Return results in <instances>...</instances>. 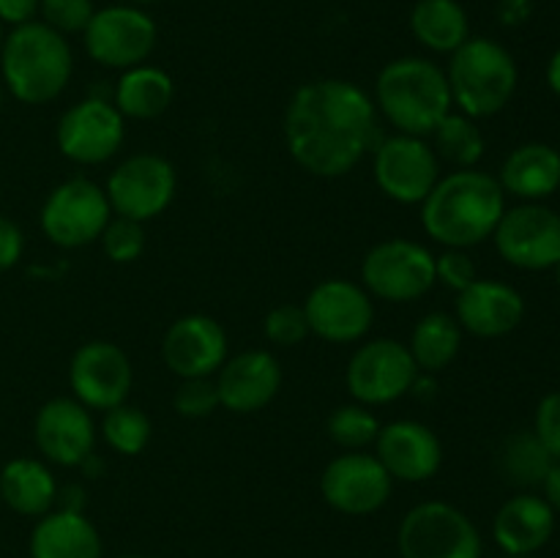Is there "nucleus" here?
Instances as JSON below:
<instances>
[{
    "mask_svg": "<svg viewBox=\"0 0 560 558\" xmlns=\"http://www.w3.org/2000/svg\"><path fill=\"white\" fill-rule=\"evenodd\" d=\"M173 96V77L164 69H159V66L140 63L135 69H126L120 80L115 82L113 104L124 118L151 120L167 113Z\"/></svg>",
    "mask_w": 560,
    "mask_h": 558,
    "instance_id": "27",
    "label": "nucleus"
},
{
    "mask_svg": "<svg viewBox=\"0 0 560 558\" xmlns=\"http://www.w3.org/2000/svg\"><path fill=\"white\" fill-rule=\"evenodd\" d=\"M506 211V191L485 170H454L441 175L421 200V228L446 249H470L492 239Z\"/></svg>",
    "mask_w": 560,
    "mask_h": 558,
    "instance_id": "2",
    "label": "nucleus"
},
{
    "mask_svg": "<svg viewBox=\"0 0 560 558\" xmlns=\"http://www.w3.org/2000/svg\"><path fill=\"white\" fill-rule=\"evenodd\" d=\"M162 359L180 381L213 377L228 361V334L211 315H184L164 334Z\"/></svg>",
    "mask_w": 560,
    "mask_h": 558,
    "instance_id": "19",
    "label": "nucleus"
},
{
    "mask_svg": "<svg viewBox=\"0 0 560 558\" xmlns=\"http://www.w3.org/2000/svg\"><path fill=\"white\" fill-rule=\"evenodd\" d=\"M22 249H25V235L11 219L0 217V271H9L20 263Z\"/></svg>",
    "mask_w": 560,
    "mask_h": 558,
    "instance_id": "40",
    "label": "nucleus"
},
{
    "mask_svg": "<svg viewBox=\"0 0 560 558\" xmlns=\"http://www.w3.org/2000/svg\"><path fill=\"white\" fill-rule=\"evenodd\" d=\"M82 38L98 66L126 71L151 58L159 31L156 22L137 5H107L91 16Z\"/></svg>",
    "mask_w": 560,
    "mask_h": 558,
    "instance_id": "12",
    "label": "nucleus"
},
{
    "mask_svg": "<svg viewBox=\"0 0 560 558\" xmlns=\"http://www.w3.org/2000/svg\"><path fill=\"white\" fill-rule=\"evenodd\" d=\"M113 219L107 195L91 178H69L55 186L42 208V230L55 246L80 249L102 239Z\"/></svg>",
    "mask_w": 560,
    "mask_h": 558,
    "instance_id": "8",
    "label": "nucleus"
},
{
    "mask_svg": "<svg viewBox=\"0 0 560 558\" xmlns=\"http://www.w3.org/2000/svg\"><path fill=\"white\" fill-rule=\"evenodd\" d=\"M372 173L375 184L388 200L402 206H421L432 186L441 178V159L424 137L392 135L377 142Z\"/></svg>",
    "mask_w": 560,
    "mask_h": 558,
    "instance_id": "11",
    "label": "nucleus"
},
{
    "mask_svg": "<svg viewBox=\"0 0 560 558\" xmlns=\"http://www.w3.org/2000/svg\"><path fill=\"white\" fill-rule=\"evenodd\" d=\"M459 348H463V328H459L457 317L448 315V312H430V315L421 317L410 334L408 345L416 367L424 375L446 370L457 359Z\"/></svg>",
    "mask_w": 560,
    "mask_h": 558,
    "instance_id": "29",
    "label": "nucleus"
},
{
    "mask_svg": "<svg viewBox=\"0 0 560 558\" xmlns=\"http://www.w3.org/2000/svg\"><path fill=\"white\" fill-rule=\"evenodd\" d=\"M102 435L113 452L135 457L151 441V419L135 405L120 403L115 408L104 410Z\"/></svg>",
    "mask_w": 560,
    "mask_h": 558,
    "instance_id": "32",
    "label": "nucleus"
},
{
    "mask_svg": "<svg viewBox=\"0 0 560 558\" xmlns=\"http://www.w3.org/2000/svg\"><path fill=\"white\" fill-rule=\"evenodd\" d=\"M301 306L310 323V334L331 345L359 342L375 321L372 295L366 293L364 284L350 279H326L315 284Z\"/></svg>",
    "mask_w": 560,
    "mask_h": 558,
    "instance_id": "15",
    "label": "nucleus"
},
{
    "mask_svg": "<svg viewBox=\"0 0 560 558\" xmlns=\"http://www.w3.org/2000/svg\"><path fill=\"white\" fill-rule=\"evenodd\" d=\"M556 457L547 452L534 430H520L503 441L498 454V468L506 476V481L517 487H541L547 470L552 468Z\"/></svg>",
    "mask_w": 560,
    "mask_h": 558,
    "instance_id": "30",
    "label": "nucleus"
},
{
    "mask_svg": "<svg viewBox=\"0 0 560 558\" xmlns=\"http://www.w3.org/2000/svg\"><path fill=\"white\" fill-rule=\"evenodd\" d=\"M361 282L366 293L392 304L424 299L438 282L435 255L419 241H381L361 263Z\"/></svg>",
    "mask_w": 560,
    "mask_h": 558,
    "instance_id": "7",
    "label": "nucleus"
},
{
    "mask_svg": "<svg viewBox=\"0 0 560 558\" xmlns=\"http://www.w3.org/2000/svg\"><path fill=\"white\" fill-rule=\"evenodd\" d=\"M375 140V102L355 82H306L284 109V142L290 156L317 178L350 173Z\"/></svg>",
    "mask_w": 560,
    "mask_h": 558,
    "instance_id": "1",
    "label": "nucleus"
},
{
    "mask_svg": "<svg viewBox=\"0 0 560 558\" xmlns=\"http://www.w3.org/2000/svg\"><path fill=\"white\" fill-rule=\"evenodd\" d=\"M485 135L474 118L463 113H448L432 131V151L438 159L457 170H470L485 156Z\"/></svg>",
    "mask_w": 560,
    "mask_h": 558,
    "instance_id": "31",
    "label": "nucleus"
},
{
    "mask_svg": "<svg viewBox=\"0 0 560 558\" xmlns=\"http://www.w3.org/2000/svg\"><path fill=\"white\" fill-rule=\"evenodd\" d=\"M547 85H550V91L556 96H560V49L552 55L550 63H547Z\"/></svg>",
    "mask_w": 560,
    "mask_h": 558,
    "instance_id": "43",
    "label": "nucleus"
},
{
    "mask_svg": "<svg viewBox=\"0 0 560 558\" xmlns=\"http://www.w3.org/2000/svg\"><path fill=\"white\" fill-rule=\"evenodd\" d=\"M419 367L410 356L408 345L399 339H372L361 345L345 370V383L355 403L375 408V405L397 403L410 394Z\"/></svg>",
    "mask_w": 560,
    "mask_h": 558,
    "instance_id": "10",
    "label": "nucleus"
},
{
    "mask_svg": "<svg viewBox=\"0 0 560 558\" xmlns=\"http://www.w3.org/2000/svg\"><path fill=\"white\" fill-rule=\"evenodd\" d=\"M173 408L184 419H206L219 408V392L213 377H184L173 394Z\"/></svg>",
    "mask_w": 560,
    "mask_h": 558,
    "instance_id": "35",
    "label": "nucleus"
},
{
    "mask_svg": "<svg viewBox=\"0 0 560 558\" xmlns=\"http://www.w3.org/2000/svg\"><path fill=\"white\" fill-rule=\"evenodd\" d=\"M262 332H266L268 342L279 345V348H293V345H299L301 339L310 334V323H306L304 306L299 304L273 306V310L266 315Z\"/></svg>",
    "mask_w": 560,
    "mask_h": 558,
    "instance_id": "37",
    "label": "nucleus"
},
{
    "mask_svg": "<svg viewBox=\"0 0 560 558\" xmlns=\"http://www.w3.org/2000/svg\"><path fill=\"white\" fill-rule=\"evenodd\" d=\"M3 38H5L3 36V22H0V49H3Z\"/></svg>",
    "mask_w": 560,
    "mask_h": 558,
    "instance_id": "44",
    "label": "nucleus"
},
{
    "mask_svg": "<svg viewBox=\"0 0 560 558\" xmlns=\"http://www.w3.org/2000/svg\"><path fill=\"white\" fill-rule=\"evenodd\" d=\"M36 446L49 463L77 468L85 463L96 446V425L91 410L74 397H55L44 403L33 425Z\"/></svg>",
    "mask_w": 560,
    "mask_h": 558,
    "instance_id": "18",
    "label": "nucleus"
},
{
    "mask_svg": "<svg viewBox=\"0 0 560 558\" xmlns=\"http://www.w3.org/2000/svg\"><path fill=\"white\" fill-rule=\"evenodd\" d=\"M55 140L69 162L85 167L104 164L124 146L126 118L107 98H82L60 115Z\"/></svg>",
    "mask_w": 560,
    "mask_h": 558,
    "instance_id": "14",
    "label": "nucleus"
},
{
    "mask_svg": "<svg viewBox=\"0 0 560 558\" xmlns=\"http://www.w3.org/2000/svg\"><path fill=\"white\" fill-rule=\"evenodd\" d=\"M219 405L233 414H257L282 388V367L268 350H244L217 372Z\"/></svg>",
    "mask_w": 560,
    "mask_h": 558,
    "instance_id": "21",
    "label": "nucleus"
},
{
    "mask_svg": "<svg viewBox=\"0 0 560 558\" xmlns=\"http://www.w3.org/2000/svg\"><path fill=\"white\" fill-rule=\"evenodd\" d=\"M394 479L375 454L345 452L326 465L320 476V492L337 512L361 518L386 507Z\"/></svg>",
    "mask_w": 560,
    "mask_h": 558,
    "instance_id": "17",
    "label": "nucleus"
},
{
    "mask_svg": "<svg viewBox=\"0 0 560 558\" xmlns=\"http://www.w3.org/2000/svg\"><path fill=\"white\" fill-rule=\"evenodd\" d=\"M459 328L481 339H498L512 334L525 317V299L512 284L498 279H476L457 293Z\"/></svg>",
    "mask_w": 560,
    "mask_h": 558,
    "instance_id": "22",
    "label": "nucleus"
},
{
    "mask_svg": "<svg viewBox=\"0 0 560 558\" xmlns=\"http://www.w3.org/2000/svg\"><path fill=\"white\" fill-rule=\"evenodd\" d=\"M410 33L421 47L452 55L470 38V22L457 0H419L410 11Z\"/></svg>",
    "mask_w": 560,
    "mask_h": 558,
    "instance_id": "28",
    "label": "nucleus"
},
{
    "mask_svg": "<svg viewBox=\"0 0 560 558\" xmlns=\"http://www.w3.org/2000/svg\"><path fill=\"white\" fill-rule=\"evenodd\" d=\"M178 189L175 167L159 153H135L109 173L104 195H107L113 217L148 222L164 213Z\"/></svg>",
    "mask_w": 560,
    "mask_h": 558,
    "instance_id": "9",
    "label": "nucleus"
},
{
    "mask_svg": "<svg viewBox=\"0 0 560 558\" xmlns=\"http://www.w3.org/2000/svg\"><path fill=\"white\" fill-rule=\"evenodd\" d=\"M556 274H558V284H560V263L556 266Z\"/></svg>",
    "mask_w": 560,
    "mask_h": 558,
    "instance_id": "47",
    "label": "nucleus"
},
{
    "mask_svg": "<svg viewBox=\"0 0 560 558\" xmlns=\"http://www.w3.org/2000/svg\"><path fill=\"white\" fill-rule=\"evenodd\" d=\"M375 457L388 476L397 481H427L441 470L443 446L432 427L413 419H399L381 427L375 441Z\"/></svg>",
    "mask_w": 560,
    "mask_h": 558,
    "instance_id": "20",
    "label": "nucleus"
},
{
    "mask_svg": "<svg viewBox=\"0 0 560 558\" xmlns=\"http://www.w3.org/2000/svg\"><path fill=\"white\" fill-rule=\"evenodd\" d=\"M381 427L383 425L377 421V416L366 405L353 403L334 410L331 419H328V435L345 452H364L366 446L377 441Z\"/></svg>",
    "mask_w": 560,
    "mask_h": 558,
    "instance_id": "33",
    "label": "nucleus"
},
{
    "mask_svg": "<svg viewBox=\"0 0 560 558\" xmlns=\"http://www.w3.org/2000/svg\"><path fill=\"white\" fill-rule=\"evenodd\" d=\"M372 102L399 135L413 137L432 135L454 107L446 71L416 55L383 66Z\"/></svg>",
    "mask_w": 560,
    "mask_h": 558,
    "instance_id": "3",
    "label": "nucleus"
},
{
    "mask_svg": "<svg viewBox=\"0 0 560 558\" xmlns=\"http://www.w3.org/2000/svg\"><path fill=\"white\" fill-rule=\"evenodd\" d=\"M38 14V0H0V22L5 25H25Z\"/></svg>",
    "mask_w": 560,
    "mask_h": 558,
    "instance_id": "41",
    "label": "nucleus"
},
{
    "mask_svg": "<svg viewBox=\"0 0 560 558\" xmlns=\"http://www.w3.org/2000/svg\"><path fill=\"white\" fill-rule=\"evenodd\" d=\"M0 109H3V88H0Z\"/></svg>",
    "mask_w": 560,
    "mask_h": 558,
    "instance_id": "46",
    "label": "nucleus"
},
{
    "mask_svg": "<svg viewBox=\"0 0 560 558\" xmlns=\"http://www.w3.org/2000/svg\"><path fill=\"white\" fill-rule=\"evenodd\" d=\"M69 383L77 403L88 410H109L129 397L135 367L120 345L93 339L71 356Z\"/></svg>",
    "mask_w": 560,
    "mask_h": 558,
    "instance_id": "16",
    "label": "nucleus"
},
{
    "mask_svg": "<svg viewBox=\"0 0 560 558\" xmlns=\"http://www.w3.org/2000/svg\"><path fill=\"white\" fill-rule=\"evenodd\" d=\"M120 558H145V556H120Z\"/></svg>",
    "mask_w": 560,
    "mask_h": 558,
    "instance_id": "48",
    "label": "nucleus"
},
{
    "mask_svg": "<svg viewBox=\"0 0 560 558\" xmlns=\"http://www.w3.org/2000/svg\"><path fill=\"white\" fill-rule=\"evenodd\" d=\"M0 69L11 96L22 104H47L66 91L74 71L69 42L44 22L16 25L3 38Z\"/></svg>",
    "mask_w": 560,
    "mask_h": 558,
    "instance_id": "4",
    "label": "nucleus"
},
{
    "mask_svg": "<svg viewBox=\"0 0 560 558\" xmlns=\"http://www.w3.org/2000/svg\"><path fill=\"white\" fill-rule=\"evenodd\" d=\"M131 3H140L142 5V3H153V0H131Z\"/></svg>",
    "mask_w": 560,
    "mask_h": 558,
    "instance_id": "45",
    "label": "nucleus"
},
{
    "mask_svg": "<svg viewBox=\"0 0 560 558\" xmlns=\"http://www.w3.org/2000/svg\"><path fill=\"white\" fill-rule=\"evenodd\" d=\"M397 547L402 558H481V534L454 503L424 501L399 523Z\"/></svg>",
    "mask_w": 560,
    "mask_h": 558,
    "instance_id": "6",
    "label": "nucleus"
},
{
    "mask_svg": "<svg viewBox=\"0 0 560 558\" xmlns=\"http://www.w3.org/2000/svg\"><path fill=\"white\" fill-rule=\"evenodd\" d=\"M38 14L44 25L58 31L60 36H71L85 31L96 9L93 0H38Z\"/></svg>",
    "mask_w": 560,
    "mask_h": 558,
    "instance_id": "36",
    "label": "nucleus"
},
{
    "mask_svg": "<svg viewBox=\"0 0 560 558\" xmlns=\"http://www.w3.org/2000/svg\"><path fill=\"white\" fill-rule=\"evenodd\" d=\"M541 498L552 507V512H560V460L552 463V468L547 470L545 481H541Z\"/></svg>",
    "mask_w": 560,
    "mask_h": 558,
    "instance_id": "42",
    "label": "nucleus"
},
{
    "mask_svg": "<svg viewBox=\"0 0 560 558\" xmlns=\"http://www.w3.org/2000/svg\"><path fill=\"white\" fill-rule=\"evenodd\" d=\"M448 91L457 109L468 118H490L501 113L517 91L520 71L512 53L492 38H468L454 49L446 69Z\"/></svg>",
    "mask_w": 560,
    "mask_h": 558,
    "instance_id": "5",
    "label": "nucleus"
},
{
    "mask_svg": "<svg viewBox=\"0 0 560 558\" xmlns=\"http://www.w3.org/2000/svg\"><path fill=\"white\" fill-rule=\"evenodd\" d=\"M492 241L509 266L523 271L556 268L560 263V213L541 202L506 208Z\"/></svg>",
    "mask_w": 560,
    "mask_h": 558,
    "instance_id": "13",
    "label": "nucleus"
},
{
    "mask_svg": "<svg viewBox=\"0 0 560 558\" xmlns=\"http://www.w3.org/2000/svg\"><path fill=\"white\" fill-rule=\"evenodd\" d=\"M435 277L448 290L459 293V290H465L470 282L479 279V271H476V263L468 255V249H446L443 255L435 257Z\"/></svg>",
    "mask_w": 560,
    "mask_h": 558,
    "instance_id": "38",
    "label": "nucleus"
},
{
    "mask_svg": "<svg viewBox=\"0 0 560 558\" xmlns=\"http://www.w3.org/2000/svg\"><path fill=\"white\" fill-rule=\"evenodd\" d=\"M104 255L113 263H135L145 252V230L142 222L126 217H113L102 233Z\"/></svg>",
    "mask_w": 560,
    "mask_h": 558,
    "instance_id": "34",
    "label": "nucleus"
},
{
    "mask_svg": "<svg viewBox=\"0 0 560 558\" xmlns=\"http://www.w3.org/2000/svg\"><path fill=\"white\" fill-rule=\"evenodd\" d=\"M96 525L82 512L58 509L38 518L31 534V558H102Z\"/></svg>",
    "mask_w": 560,
    "mask_h": 558,
    "instance_id": "24",
    "label": "nucleus"
},
{
    "mask_svg": "<svg viewBox=\"0 0 560 558\" xmlns=\"http://www.w3.org/2000/svg\"><path fill=\"white\" fill-rule=\"evenodd\" d=\"M498 184L506 195L525 202H539L556 195L560 186V151L547 142H525L517 146L503 162Z\"/></svg>",
    "mask_w": 560,
    "mask_h": 558,
    "instance_id": "25",
    "label": "nucleus"
},
{
    "mask_svg": "<svg viewBox=\"0 0 560 558\" xmlns=\"http://www.w3.org/2000/svg\"><path fill=\"white\" fill-rule=\"evenodd\" d=\"M556 534V512L550 503L536 492H520L509 498L495 514L492 536L498 547L514 558L530 556L541 550Z\"/></svg>",
    "mask_w": 560,
    "mask_h": 558,
    "instance_id": "23",
    "label": "nucleus"
},
{
    "mask_svg": "<svg viewBox=\"0 0 560 558\" xmlns=\"http://www.w3.org/2000/svg\"><path fill=\"white\" fill-rule=\"evenodd\" d=\"M0 501L16 514L42 518L58 501V481L38 460L16 457L0 470Z\"/></svg>",
    "mask_w": 560,
    "mask_h": 558,
    "instance_id": "26",
    "label": "nucleus"
},
{
    "mask_svg": "<svg viewBox=\"0 0 560 558\" xmlns=\"http://www.w3.org/2000/svg\"><path fill=\"white\" fill-rule=\"evenodd\" d=\"M534 432L539 435V441L545 443L547 452L556 460H560V392L547 394L539 403V408H536Z\"/></svg>",
    "mask_w": 560,
    "mask_h": 558,
    "instance_id": "39",
    "label": "nucleus"
}]
</instances>
